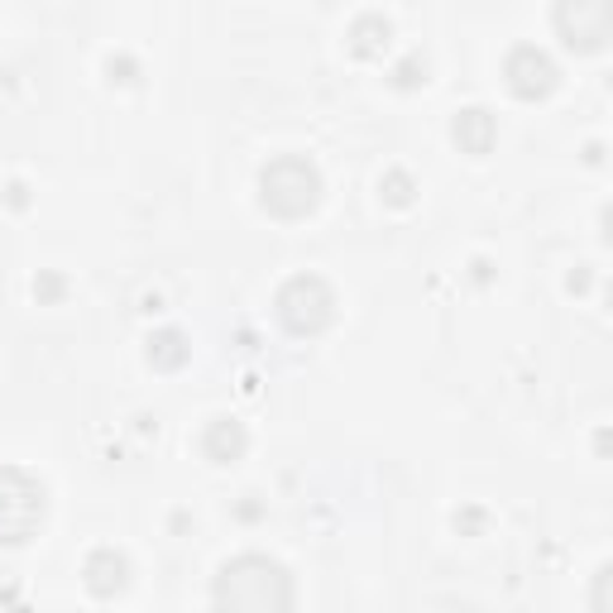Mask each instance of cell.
Here are the masks:
<instances>
[{"instance_id": "2e32d148", "label": "cell", "mask_w": 613, "mask_h": 613, "mask_svg": "<svg viewBox=\"0 0 613 613\" xmlns=\"http://www.w3.org/2000/svg\"><path fill=\"white\" fill-rule=\"evenodd\" d=\"M570 288H576V293H584V288H590V269H580L576 279H570Z\"/></svg>"}, {"instance_id": "5bb4252c", "label": "cell", "mask_w": 613, "mask_h": 613, "mask_svg": "<svg viewBox=\"0 0 613 613\" xmlns=\"http://www.w3.org/2000/svg\"><path fill=\"white\" fill-rule=\"evenodd\" d=\"M106 72H111V82H135V58H111L106 63Z\"/></svg>"}, {"instance_id": "3957f363", "label": "cell", "mask_w": 613, "mask_h": 613, "mask_svg": "<svg viewBox=\"0 0 613 613\" xmlns=\"http://www.w3.org/2000/svg\"><path fill=\"white\" fill-rule=\"evenodd\" d=\"M273 311H279L288 336L311 341V336H321L326 326L336 321V293L326 279H317V273H293L279 288V297H273Z\"/></svg>"}, {"instance_id": "7a4b0ae2", "label": "cell", "mask_w": 613, "mask_h": 613, "mask_svg": "<svg viewBox=\"0 0 613 613\" xmlns=\"http://www.w3.org/2000/svg\"><path fill=\"white\" fill-rule=\"evenodd\" d=\"M321 202V173L303 154H279L259 173V206L279 220H303Z\"/></svg>"}, {"instance_id": "8fae6325", "label": "cell", "mask_w": 613, "mask_h": 613, "mask_svg": "<svg viewBox=\"0 0 613 613\" xmlns=\"http://www.w3.org/2000/svg\"><path fill=\"white\" fill-rule=\"evenodd\" d=\"M379 192H384V202H388V206H412V197H417V182H412L408 173H402V168H394V173H384Z\"/></svg>"}, {"instance_id": "ba28073f", "label": "cell", "mask_w": 613, "mask_h": 613, "mask_svg": "<svg viewBox=\"0 0 613 613\" xmlns=\"http://www.w3.org/2000/svg\"><path fill=\"white\" fill-rule=\"evenodd\" d=\"M451 135H455V145H461L469 159H485V154L493 149V139H499V125H493V115L485 106H469V111L455 115Z\"/></svg>"}, {"instance_id": "52a82bcc", "label": "cell", "mask_w": 613, "mask_h": 613, "mask_svg": "<svg viewBox=\"0 0 613 613\" xmlns=\"http://www.w3.org/2000/svg\"><path fill=\"white\" fill-rule=\"evenodd\" d=\"M245 451H250V432H245L235 417H212V422H206V432H202V455H206L212 465H235Z\"/></svg>"}, {"instance_id": "9c48e42d", "label": "cell", "mask_w": 613, "mask_h": 613, "mask_svg": "<svg viewBox=\"0 0 613 613\" xmlns=\"http://www.w3.org/2000/svg\"><path fill=\"white\" fill-rule=\"evenodd\" d=\"M388 38H394V24H388L384 15H364L350 24V54L355 58H379L388 48Z\"/></svg>"}, {"instance_id": "7c38bea8", "label": "cell", "mask_w": 613, "mask_h": 613, "mask_svg": "<svg viewBox=\"0 0 613 613\" xmlns=\"http://www.w3.org/2000/svg\"><path fill=\"white\" fill-rule=\"evenodd\" d=\"M422 82H427V58H422V54L402 58L398 68H394V87H398V91H417Z\"/></svg>"}, {"instance_id": "277c9868", "label": "cell", "mask_w": 613, "mask_h": 613, "mask_svg": "<svg viewBox=\"0 0 613 613\" xmlns=\"http://www.w3.org/2000/svg\"><path fill=\"white\" fill-rule=\"evenodd\" d=\"M613 0H556V34L570 54H599L609 44Z\"/></svg>"}, {"instance_id": "8992f818", "label": "cell", "mask_w": 613, "mask_h": 613, "mask_svg": "<svg viewBox=\"0 0 613 613\" xmlns=\"http://www.w3.org/2000/svg\"><path fill=\"white\" fill-rule=\"evenodd\" d=\"M82 584L91 599H101V604L121 599L129 590V556L115 552V546H97V552L82 560Z\"/></svg>"}, {"instance_id": "4fadbf2b", "label": "cell", "mask_w": 613, "mask_h": 613, "mask_svg": "<svg viewBox=\"0 0 613 613\" xmlns=\"http://www.w3.org/2000/svg\"><path fill=\"white\" fill-rule=\"evenodd\" d=\"M455 532L479 537V532H485V508H465V513H455Z\"/></svg>"}, {"instance_id": "9a60e30c", "label": "cell", "mask_w": 613, "mask_h": 613, "mask_svg": "<svg viewBox=\"0 0 613 613\" xmlns=\"http://www.w3.org/2000/svg\"><path fill=\"white\" fill-rule=\"evenodd\" d=\"M34 297H44V303H54V297H63V279H54V273L34 279Z\"/></svg>"}, {"instance_id": "6da1fadb", "label": "cell", "mask_w": 613, "mask_h": 613, "mask_svg": "<svg viewBox=\"0 0 613 613\" xmlns=\"http://www.w3.org/2000/svg\"><path fill=\"white\" fill-rule=\"evenodd\" d=\"M212 604L216 609H250V613H283L297 604V584H293L283 560L245 552L216 570Z\"/></svg>"}, {"instance_id": "5b68a950", "label": "cell", "mask_w": 613, "mask_h": 613, "mask_svg": "<svg viewBox=\"0 0 613 613\" xmlns=\"http://www.w3.org/2000/svg\"><path fill=\"white\" fill-rule=\"evenodd\" d=\"M503 87L513 91L518 101H546L560 87V68L546 48L518 44V48H508V58H503Z\"/></svg>"}, {"instance_id": "30bf717a", "label": "cell", "mask_w": 613, "mask_h": 613, "mask_svg": "<svg viewBox=\"0 0 613 613\" xmlns=\"http://www.w3.org/2000/svg\"><path fill=\"white\" fill-rule=\"evenodd\" d=\"M188 355H192V345H188V336H182V331L149 336V364H154V370H182Z\"/></svg>"}]
</instances>
